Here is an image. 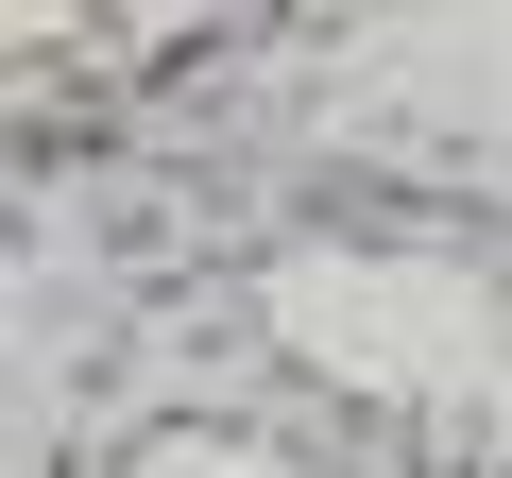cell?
<instances>
[{"label":"cell","instance_id":"1","mask_svg":"<svg viewBox=\"0 0 512 478\" xmlns=\"http://www.w3.org/2000/svg\"><path fill=\"white\" fill-rule=\"evenodd\" d=\"M137 478H291V461H256V444H239V427H188V444H154V461H137Z\"/></svg>","mask_w":512,"mask_h":478}]
</instances>
